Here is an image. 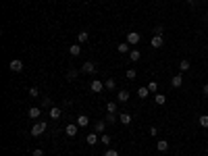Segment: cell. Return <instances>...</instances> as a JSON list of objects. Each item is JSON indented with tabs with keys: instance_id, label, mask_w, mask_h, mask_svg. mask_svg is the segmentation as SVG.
I'll list each match as a JSON object with an SVG mask.
<instances>
[{
	"instance_id": "8fae6325",
	"label": "cell",
	"mask_w": 208,
	"mask_h": 156,
	"mask_svg": "<svg viewBox=\"0 0 208 156\" xmlns=\"http://www.w3.org/2000/svg\"><path fill=\"white\" fill-rule=\"evenodd\" d=\"M131 119H133V117L129 115V112H121V117H119V121L123 123V125H129V123H131Z\"/></svg>"
},
{
	"instance_id": "5bb4252c",
	"label": "cell",
	"mask_w": 208,
	"mask_h": 156,
	"mask_svg": "<svg viewBox=\"0 0 208 156\" xmlns=\"http://www.w3.org/2000/svg\"><path fill=\"white\" fill-rule=\"evenodd\" d=\"M150 46H152V48H160V46H162V35H154L152 42H150Z\"/></svg>"
},
{
	"instance_id": "2e32d148",
	"label": "cell",
	"mask_w": 208,
	"mask_h": 156,
	"mask_svg": "<svg viewBox=\"0 0 208 156\" xmlns=\"http://www.w3.org/2000/svg\"><path fill=\"white\" fill-rule=\"evenodd\" d=\"M40 115H42V110L38 108V106H31V108H29V119H38Z\"/></svg>"
},
{
	"instance_id": "5b68a950",
	"label": "cell",
	"mask_w": 208,
	"mask_h": 156,
	"mask_svg": "<svg viewBox=\"0 0 208 156\" xmlns=\"http://www.w3.org/2000/svg\"><path fill=\"white\" fill-rule=\"evenodd\" d=\"M90 89H92V92H94V94H100V92H102V89H104V83L100 81V79H94V81L90 83Z\"/></svg>"
},
{
	"instance_id": "7c38bea8",
	"label": "cell",
	"mask_w": 208,
	"mask_h": 156,
	"mask_svg": "<svg viewBox=\"0 0 208 156\" xmlns=\"http://www.w3.org/2000/svg\"><path fill=\"white\" fill-rule=\"evenodd\" d=\"M69 52H71V56H79L81 54V46H79V44H73V46H69Z\"/></svg>"
},
{
	"instance_id": "cb8c5ba5",
	"label": "cell",
	"mask_w": 208,
	"mask_h": 156,
	"mask_svg": "<svg viewBox=\"0 0 208 156\" xmlns=\"http://www.w3.org/2000/svg\"><path fill=\"white\" fill-rule=\"evenodd\" d=\"M139 56H142V54H139V50H131V52H129V58H131L133 62L139 61Z\"/></svg>"
},
{
	"instance_id": "6da1fadb",
	"label": "cell",
	"mask_w": 208,
	"mask_h": 156,
	"mask_svg": "<svg viewBox=\"0 0 208 156\" xmlns=\"http://www.w3.org/2000/svg\"><path fill=\"white\" fill-rule=\"evenodd\" d=\"M44 131H46V123H44V121H40V123H35L34 127H31V131H29V133H31L34 137H38V135H42Z\"/></svg>"
},
{
	"instance_id": "d590c367",
	"label": "cell",
	"mask_w": 208,
	"mask_h": 156,
	"mask_svg": "<svg viewBox=\"0 0 208 156\" xmlns=\"http://www.w3.org/2000/svg\"><path fill=\"white\" fill-rule=\"evenodd\" d=\"M202 92H204V96H208V83L204 85V88H202Z\"/></svg>"
},
{
	"instance_id": "ac0fdd59",
	"label": "cell",
	"mask_w": 208,
	"mask_h": 156,
	"mask_svg": "<svg viewBox=\"0 0 208 156\" xmlns=\"http://www.w3.org/2000/svg\"><path fill=\"white\" fill-rule=\"evenodd\" d=\"M117 50L121 52V54H125V52H129V44H127V42H123V44H117Z\"/></svg>"
},
{
	"instance_id": "7402d4cb",
	"label": "cell",
	"mask_w": 208,
	"mask_h": 156,
	"mask_svg": "<svg viewBox=\"0 0 208 156\" xmlns=\"http://www.w3.org/2000/svg\"><path fill=\"white\" fill-rule=\"evenodd\" d=\"M154 102H156V104H165V102H166V96L165 94H156V96H154Z\"/></svg>"
},
{
	"instance_id": "52a82bcc",
	"label": "cell",
	"mask_w": 208,
	"mask_h": 156,
	"mask_svg": "<svg viewBox=\"0 0 208 156\" xmlns=\"http://www.w3.org/2000/svg\"><path fill=\"white\" fill-rule=\"evenodd\" d=\"M77 125H79V127H88V125H90V117L88 115H79L77 117Z\"/></svg>"
},
{
	"instance_id": "8992f818",
	"label": "cell",
	"mask_w": 208,
	"mask_h": 156,
	"mask_svg": "<svg viewBox=\"0 0 208 156\" xmlns=\"http://www.w3.org/2000/svg\"><path fill=\"white\" fill-rule=\"evenodd\" d=\"M81 71H83V73H96V62H92V61H88V62H83V67H81Z\"/></svg>"
},
{
	"instance_id": "7a4b0ae2",
	"label": "cell",
	"mask_w": 208,
	"mask_h": 156,
	"mask_svg": "<svg viewBox=\"0 0 208 156\" xmlns=\"http://www.w3.org/2000/svg\"><path fill=\"white\" fill-rule=\"evenodd\" d=\"M8 69H11V71H15V73L23 71V61H19V58H13V61L8 62Z\"/></svg>"
},
{
	"instance_id": "4316f807",
	"label": "cell",
	"mask_w": 208,
	"mask_h": 156,
	"mask_svg": "<svg viewBox=\"0 0 208 156\" xmlns=\"http://www.w3.org/2000/svg\"><path fill=\"white\" fill-rule=\"evenodd\" d=\"M40 96V89L38 88H29V98H38Z\"/></svg>"
},
{
	"instance_id": "4fadbf2b",
	"label": "cell",
	"mask_w": 208,
	"mask_h": 156,
	"mask_svg": "<svg viewBox=\"0 0 208 156\" xmlns=\"http://www.w3.org/2000/svg\"><path fill=\"white\" fill-rule=\"evenodd\" d=\"M181 83H183V77H181V73L175 75L173 79H171V85H173V88H181Z\"/></svg>"
},
{
	"instance_id": "836d02e7",
	"label": "cell",
	"mask_w": 208,
	"mask_h": 156,
	"mask_svg": "<svg viewBox=\"0 0 208 156\" xmlns=\"http://www.w3.org/2000/svg\"><path fill=\"white\" fill-rule=\"evenodd\" d=\"M154 34H156V35H162V27H160V25H158V27H154Z\"/></svg>"
},
{
	"instance_id": "30bf717a",
	"label": "cell",
	"mask_w": 208,
	"mask_h": 156,
	"mask_svg": "<svg viewBox=\"0 0 208 156\" xmlns=\"http://www.w3.org/2000/svg\"><path fill=\"white\" fill-rule=\"evenodd\" d=\"M88 40H90L88 31H79V34H77V44H85Z\"/></svg>"
},
{
	"instance_id": "4dcf8cb0",
	"label": "cell",
	"mask_w": 208,
	"mask_h": 156,
	"mask_svg": "<svg viewBox=\"0 0 208 156\" xmlns=\"http://www.w3.org/2000/svg\"><path fill=\"white\" fill-rule=\"evenodd\" d=\"M148 89H150V92H156V89H158V83H156V81H150V83H148Z\"/></svg>"
},
{
	"instance_id": "277c9868",
	"label": "cell",
	"mask_w": 208,
	"mask_h": 156,
	"mask_svg": "<svg viewBox=\"0 0 208 156\" xmlns=\"http://www.w3.org/2000/svg\"><path fill=\"white\" fill-rule=\"evenodd\" d=\"M139 40H142V35H139L138 31H129V34H127V44H131V46H135V44H138Z\"/></svg>"
},
{
	"instance_id": "9c48e42d",
	"label": "cell",
	"mask_w": 208,
	"mask_h": 156,
	"mask_svg": "<svg viewBox=\"0 0 208 156\" xmlns=\"http://www.w3.org/2000/svg\"><path fill=\"white\" fill-rule=\"evenodd\" d=\"M61 112H62V110L58 108V106H52V108H48V115H50V119H58V117H61Z\"/></svg>"
},
{
	"instance_id": "f1b7e54d",
	"label": "cell",
	"mask_w": 208,
	"mask_h": 156,
	"mask_svg": "<svg viewBox=\"0 0 208 156\" xmlns=\"http://www.w3.org/2000/svg\"><path fill=\"white\" fill-rule=\"evenodd\" d=\"M104 156H119V152H117L115 148H108L106 152H104Z\"/></svg>"
},
{
	"instance_id": "e575fe53",
	"label": "cell",
	"mask_w": 208,
	"mask_h": 156,
	"mask_svg": "<svg viewBox=\"0 0 208 156\" xmlns=\"http://www.w3.org/2000/svg\"><path fill=\"white\" fill-rule=\"evenodd\" d=\"M34 156H44V152H42V150L38 148V150H34Z\"/></svg>"
},
{
	"instance_id": "d6986e66",
	"label": "cell",
	"mask_w": 208,
	"mask_h": 156,
	"mask_svg": "<svg viewBox=\"0 0 208 156\" xmlns=\"http://www.w3.org/2000/svg\"><path fill=\"white\" fill-rule=\"evenodd\" d=\"M104 129H106V121H98L96 123V133H104Z\"/></svg>"
},
{
	"instance_id": "ba28073f",
	"label": "cell",
	"mask_w": 208,
	"mask_h": 156,
	"mask_svg": "<svg viewBox=\"0 0 208 156\" xmlns=\"http://www.w3.org/2000/svg\"><path fill=\"white\" fill-rule=\"evenodd\" d=\"M156 150H158L160 154H165L166 150H169V142H166V140H160V142L156 144Z\"/></svg>"
},
{
	"instance_id": "484cf974",
	"label": "cell",
	"mask_w": 208,
	"mask_h": 156,
	"mask_svg": "<svg viewBox=\"0 0 208 156\" xmlns=\"http://www.w3.org/2000/svg\"><path fill=\"white\" fill-rule=\"evenodd\" d=\"M127 79H135V77H138V73H135V69H127Z\"/></svg>"
},
{
	"instance_id": "1f68e13d",
	"label": "cell",
	"mask_w": 208,
	"mask_h": 156,
	"mask_svg": "<svg viewBox=\"0 0 208 156\" xmlns=\"http://www.w3.org/2000/svg\"><path fill=\"white\" fill-rule=\"evenodd\" d=\"M106 123H115V112H106V119H104Z\"/></svg>"
},
{
	"instance_id": "d4e9b609",
	"label": "cell",
	"mask_w": 208,
	"mask_h": 156,
	"mask_svg": "<svg viewBox=\"0 0 208 156\" xmlns=\"http://www.w3.org/2000/svg\"><path fill=\"white\" fill-rule=\"evenodd\" d=\"M106 110H108V112H117V102H108V104H106Z\"/></svg>"
},
{
	"instance_id": "3957f363",
	"label": "cell",
	"mask_w": 208,
	"mask_h": 156,
	"mask_svg": "<svg viewBox=\"0 0 208 156\" xmlns=\"http://www.w3.org/2000/svg\"><path fill=\"white\" fill-rule=\"evenodd\" d=\"M77 131H79V125H77V123H69V125L65 127V133H67L69 137L77 135Z\"/></svg>"
},
{
	"instance_id": "8d00e7d4",
	"label": "cell",
	"mask_w": 208,
	"mask_h": 156,
	"mask_svg": "<svg viewBox=\"0 0 208 156\" xmlns=\"http://www.w3.org/2000/svg\"><path fill=\"white\" fill-rule=\"evenodd\" d=\"M185 2H189V4H194V2H196V0H185Z\"/></svg>"
},
{
	"instance_id": "e0dca14e",
	"label": "cell",
	"mask_w": 208,
	"mask_h": 156,
	"mask_svg": "<svg viewBox=\"0 0 208 156\" xmlns=\"http://www.w3.org/2000/svg\"><path fill=\"white\" fill-rule=\"evenodd\" d=\"M85 142L90 144V146H94V144H98V135H96V133H88V137H85Z\"/></svg>"
},
{
	"instance_id": "d6a6232c",
	"label": "cell",
	"mask_w": 208,
	"mask_h": 156,
	"mask_svg": "<svg viewBox=\"0 0 208 156\" xmlns=\"http://www.w3.org/2000/svg\"><path fill=\"white\" fill-rule=\"evenodd\" d=\"M100 140H102V144H106V146L111 144V137H108V135H102V137H100Z\"/></svg>"
},
{
	"instance_id": "ffe728a7",
	"label": "cell",
	"mask_w": 208,
	"mask_h": 156,
	"mask_svg": "<svg viewBox=\"0 0 208 156\" xmlns=\"http://www.w3.org/2000/svg\"><path fill=\"white\" fill-rule=\"evenodd\" d=\"M42 106H44V108H52V100H50L48 96H44V98H42Z\"/></svg>"
},
{
	"instance_id": "44dd1931",
	"label": "cell",
	"mask_w": 208,
	"mask_h": 156,
	"mask_svg": "<svg viewBox=\"0 0 208 156\" xmlns=\"http://www.w3.org/2000/svg\"><path fill=\"white\" fill-rule=\"evenodd\" d=\"M138 96H139V98H148V96H150V89H148V88H139L138 89Z\"/></svg>"
},
{
	"instance_id": "f546056e",
	"label": "cell",
	"mask_w": 208,
	"mask_h": 156,
	"mask_svg": "<svg viewBox=\"0 0 208 156\" xmlns=\"http://www.w3.org/2000/svg\"><path fill=\"white\" fill-rule=\"evenodd\" d=\"M200 125H202V127H208V115H202L200 117Z\"/></svg>"
},
{
	"instance_id": "9a60e30c",
	"label": "cell",
	"mask_w": 208,
	"mask_h": 156,
	"mask_svg": "<svg viewBox=\"0 0 208 156\" xmlns=\"http://www.w3.org/2000/svg\"><path fill=\"white\" fill-rule=\"evenodd\" d=\"M129 100V92H125V89H121L117 94V102H127Z\"/></svg>"
},
{
	"instance_id": "83f0119b",
	"label": "cell",
	"mask_w": 208,
	"mask_h": 156,
	"mask_svg": "<svg viewBox=\"0 0 208 156\" xmlns=\"http://www.w3.org/2000/svg\"><path fill=\"white\" fill-rule=\"evenodd\" d=\"M189 69V61H181L179 62V71H187Z\"/></svg>"
},
{
	"instance_id": "603a6c76",
	"label": "cell",
	"mask_w": 208,
	"mask_h": 156,
	"mask_svg": "<svg viewBox=\"0 0 208 156\" xmlns=\"http://www.w3.org/2000/svg\"><path fill=\"white\" fill-rule=\"evenodd\" d=\"M104 88H106V89H115V88H117L115 79H106V81H104Z\"/></svg>"
}]
</instances>
